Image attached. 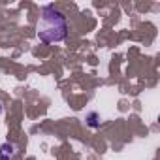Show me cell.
I'll return each mask as SVG.
<instances>
[{
  "instance_id": "6da1fadb",
  "label": "cell",
  "mask_w": 160,
  "mask_h": 160,
  "mask_svg": "<svg viewBox=\"0 0 160 160\" xmlns=\"http://www.w3.org/2000/svg\"><path fill=\"white\" fill-rule=\"evenodd\" d=\"M36 34L40 42L43 43H58L68 38V21L66 15L55 8L53 4H47L42 8L38 25H36Z\"/></svg>"
},
{
  "instance_id": "7a4b0ae2",
  "label": "cell",
  "mask_w": 160,
  "mask_h": 160,
  "mask_svg": "<svg viewBox=\"0 0 160 160\" xmlns=\"http://www.w3.org/2000/svg\"><path fill=\"white\" fill-rule=\"evenodd\" d=\"M15 156V145L10 141H4L0 145V160H12Z\"/></svg>"
},
{
  "instance_id": "3957f363",
  "label": "cell",
  "mask_w": 160,
  "mask_h": 160,
  "mask_svg": "<svg viewBox=\"0 0 160 160\" xmlns=\"http://www.w3.org/2000/svg\"><path fill=\"white\" fill-rule=\"evenodd\" d=\"M85 121H87V124L91 128H100V122H102V119H100V115L96 111H89L87 117H85Z\"/></svg>"
},
{
  "instance_id": "277c9868",
  "label": "cell",
  "mask_w": 160,
  "mask_h": 160,
  "mask_svg": "<svg viewBox=\"0 0 160 160\" xmlns=\"http://www.w3.org/2000/svg\"><path fill=\"white\" fill-rule=\"evenodd\" d=\"M4 111V106H2V102H0V113H2Z\"/></svg>"
}]
</instances>
